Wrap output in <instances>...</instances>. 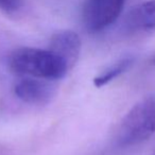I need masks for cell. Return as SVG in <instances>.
Listing matches in <instances>:
<instances>
[{"label": "cell", "instance_id": "6da1fadb", "mask_svg": "<svg viewBox=\"0 0 155 155\" xmlns=\"http://www.w3.org/2000/svg\"><path fill=\"white\" fill-rule=\"evenodd\" d=\"M8 65L12 72L18 75L44 80H60L67 74V63L49 49L22 47L9 54Z\"/></svg>", "mask_w": 155, "mask_h": 155}, {"label": "cell", "instance_id": "7a4b0ae2", "mask_svg": "<svg viewBox=\"0 0 155 155\" xmlns=\"http://www.w3.org/2000/svg\"><path fill=\"white\" fill-rule=\"evenodd\" d=\"M155 133V95L136 103L121 120L116 135L119 147H132Z\"/></svg>", "mask_w": 155, "mask_h": 155}, {"label": "cell", "instance_id": "3957f363", "mask_svg": "<svg viewBox=\"0 0 155 155\" xmlns=\"http://www.w3.org/2000/svg\"><path fill=\"white\" fill-rule=\"evenodd\" d=\"M125 0H85L82 21L91 33L103 31L120 16Z\"/></svg>", "mask_w": 155, "mask_h": 155}, {"label": "cell", "instance_id": "277c9868", "mask_svg": "<svg viewBox=\"0 0 155 155\" xmlns=\"http://www.w3.org/2000/svg\"><path fill=\"white\" fill-rule=\"evenodd\" d=\"M14 94L25 103L43 105L52 99L55 94V87L49 80L25 77L15 83Z\"/></svg>", "mask_w": 155, "mask_h": 155}, {"label": "cell", "instance_id": "5b68a950", "mask_svg": "<svg viewBox=\"0 0 155 155\" xmlns=\"http://www.w3.org/2000/svg\"><path fill=\"white\" fill-rule=\"evenodd\" d=\"M81 46L82 43L78 33L71 30H63L52 35L48 49L61 56L71 69L79 60Z\"/></svg>", "mask_w": 155, "mask_h": 155}, {"label": "cell", "instance_id": "8992f818", "mask_svg": "<svg viewBox=\"0 0 155 155\" xmlns=\"http://www.w3.org/2000/svg\"><path fill=\"white\" fill-rule=\"evenodd\" d=\"M127 26L133 30L155 29V0H149L134 8L127 17Z\"/></svg>", "mask_w": 155, "mask_h": 155}, {"label": "cell", "instance_id": "52a82bcc", "mask_svg": "<svg viewBox=\"0 0 155 155\" xmlns=\"http://www.w3.org/2000/svg\"><path fill=\"white\" fill-rule=\"evenodd\" d=\"M133 61V58H131V56H125L123 58H120L116 63L110 65L107 69H105L101 74L96 77L94 79V85L96 87H98V88L105 86L106 84L110 83L116 78H118L119 75L124 73L132 66Z\"/></svg>", "mask_w": 155, "mask_h": 155}, {"label": "cell", "instance_id": "ba28073f", "mask_svg": "<svg viewBox=\"0 0 155 155\" xmlns=\"http://www.w3.org/2000/svg\"><path fill=\"white\" fill-rule=\"evenodd\" d=\"M21 0H0V9L5 12H15L21 7Z\"/></svg>", "mask_w": 155, "mask_h": 155}, {"label": "cell", "instance_id": "9c48e42d", "mask_svg": "<svg viewBox=\"0 0 155 155\" xmlns=\"http://www.w3.org/2000/svg\"><path fill=\"white\" fill-rule=\"evenodd\" d=\"M153 64L155 65V58H154V60H153Z\"/></svg>", "mask_w": 155, "mask_h": 155}, {"label": "cell", "instance_id": "30bf717a", "mask_svg": "<svg viewBox=\"0 0 155 155\" xmlns=\"http://www.w3.org/2000/svg\"><path fill=\"white\" fill-rule=\"evenodd\" d=\"M154 155H155V154H154Z\"/></svg>", "mask_w": 155, "mask_h": 155}]
</instances>
